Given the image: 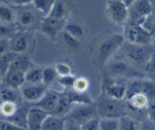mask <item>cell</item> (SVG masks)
Masks as SVG:
<instances>
[{
  "instance_id": "cell-1",
  "label": "cell",
  "mask_w": 155,
  "mask_h": 130,
  "mask_svg": "<svg viewBox=\"0 0 155 130\" xmlns=\"http://www.w3.org/2000/svg\"><path fill=\"white\" fill-rule=\"evenodd\" d=\"M95 106L98 116L100 117L120 118L128 115V108L126 101L111 98L104 92L98 98Z\"/></svg>"
},
{
  "instance_id": "cell-2",
  "label": "cell",
  "mask_w": 155,
  "mask_h": 130,
  "mask_svg": "<svg viewBox=\"0 0 155 130\" xmlns=\"http://www.w3.org/2000/svg\"><path fill=\"white\" fill-rule=\"evenodd\" d=\"M125 37L119 33L110 35L105 38L97 48V57L101 63H107L109 59L122 48Z\"/></svg>"
},
{
  "instance_id": "cell-3",
  "label": "cell",
  "mask_w": 155,
  "mask_h": 130,
  "mask_svg": "<svg viewBox=\"0 0 155 130\" xmlns=\"http://www.w3.org/2000/svg\"><path fill=\"white\" fill-rule=\"evenodd\" d=\"M122 48L126 57L136 64L145 65L154 51L151 45H139L126 40Z\"/></svg>"
},
{
  "instance_id": "cell-4",
  "label": "cell",
  "mask_w": 155,
  "mask_h": 130,
  "mask_svg": "<svg viewBox=\"0 0 155 130\" xmlns=\"http://www.w3.org/2000/svg\"><path fill=\"white\" fill-rule=\"evenodd\" d=\"M125 40L139 45H151L153 36L141 24L130 22L125 29Z\"/></svg>"
},
{
  "instance_id": "cell-5",
  "label": "cell",
  "mask_w": 155,
  "mask_h": 130,
  "mask_svg": "<svg viewBox=\"0 0 155 130\" xmlns=\"http://www.w3.org/2000/svg\"><path fill=\"white\" fill-rule=\"evenodd\" d=\"M106 11L109 20L117 25L126 24L130 17L129 7L123 0H108Z\"/></svg>"
},
{
  "instance_id": "cell-6",
  "label": "cell",
  "mask_w": 155,
  "mask_h": 130,
  "mask_svg": "<svg viewBox=\"0 0 155 130\" xmlns=\"http://www.w3.org/2000/svg\"><path fill=\"white\" fill-rule=\"evenodd\" d=\"M47 86L42 83H26L20 89V93L22 99L30 104L37 102L42 98L47 91Z\"/></svg>"
},
{
  "instance_id": "cell-7",
  "label": "cell",
  "mask_w": 155,
  "mask_h": 130,
  "mask_svg": "<svg viewBox=\"0 0 155 130\" xmlns=\"http://www.w3.org/2000/svg\"><path fill=\"white\" fill-rule=\"evenodd\" d=\"M130 22L141 24L154 10L150 0H136L129 7Z\"/></svg>"
},
{
  "instance_id": "cell-8",
  "label": "cell",
  "mask_w": 155,
  "mask_h": 130,
  "mask_svg": "<svg viewBox=\"0 0 155 130\" xmlns=\"http://www.w3.org/2000/svg\"><path fill=\"white\" fill-rule=\"evenodd\" d=\"M109 76L111 78L117 77H130L132 79L140 78L142 74L137 71L133 67L120 60L110 62L107 67Z\"/></svg>"
},
{
  "instance_id": "cell-9",
  "label": "cell",
  "mask_w": 155,
  "mask_h": 130,
  "mask_svg": "<svg viewBox=\"0 0 155 130\" xmlns=\"http://www.w3.org/2000/svg\"><path fill=\"white\" fill-rule=\"evenodd\" d=\"M77 105V107L71 109L67 116L77 122L80 126L89 119L98 116L95 104V105L93 104H79Z\"/></svg>"
},
{
  "instance_id": "cell-10",
  "label": "cell",
  "mask_w": 155,
  "mask_h": 130,
  "mask_svg": "<svg viewBox=\"0 0 155 130\" xmlns=\"http://www.w3.org/2000/svg\"><path fill=\"white\" fill-rule=\"evenodd\" d=\"M50 113L36 106L30 105L27 112V129L40 130L42 124Z\"/></svg>"
},
{
  "instance_id": "cell-11",
  "label": "cell",
  "mask_w": 155,
  "mask_h": 130,
  "mask_svg": "<svg viewBox=\"0 0 155 130\" xmlns=\"http://www.w3.org/2000/svg\"><path fill=\"white\" fill-rule=\"evenodd\" d=\"M66 20L58 19L51 17H44L40 22V28L45 34L54 39L58 33L66 25Z\"/></svg>"
},
{
  "instance_id": "cell-12",
  "label": "cell",
  "mask_w": 155,
  "mask_h": 130,
  "mask_svg": "<svg viewBox=\"0 0 155 130\" xmlns=\"http://www.w3.org/2000/svg\"><path fill=\"white\" fill-rule=\"evenodd\" d=\"M60 98L61 92H58L52 90H47L45 95L42 97V98L39 101H38L36 103H33L30 105L40 107V108L43 109L44 110L49 113L50 114H51L54 111L56 107H58Z\"/></svg>"
},
{
  "instance_id": "cell-13",
  "label": "cell",
  "mask_w": 155,
  "mask_h": 130,
  "mask_svg": "<svg viewBox=\"0 0 155 130\" xmlns=\"http://www.w3.org/2000/svg\"><path fill=\"white\" fill-rule=\"evenodd\" d=\"M36 24V16L34 12L29 9H23L16 14L15 24L19 31H26Z\"/></svg>"
},
{
  "instance_id": "cell-14",
  "label": "cell",
  "mask_w": 155,
  "mask_h": 130,
  "mask_svg": "<svg viewBox=\"0 0 155 130\" xmlns=\"http://www.w3.org/2000/svg\"><path fill=\"white\" fill-rule=\"evenodd\" d=\"M103 92L111 98L124 100L127 95V85L117 83L111 78H109L104 83Z\"/></svg>"
},
{
  "instance_id": "cell-15",
  "label": "cell",
  "mask_w": 155,
  "mask_h": 130,
  "mask_svg": "<svg viewBox=\"0 0 155 130\" xmlns=\"http://www.w3.org/2000/svg\"><path fill=\"white\" fill-rule=\"evenodd\" d=\"M25 72L17 70L9 69L5 75L2 78L3 84L13 89H21L25 83Z\"/></svg>"
},
{
  "instance_id": "cell-16",
  "label": "cell",
  "mask_w": 155,
  "mask_h": 130,
  "mask_svg": "<svg viewBox=\"0 0 155 130\" xmlns=\"http://www.w3.org/2000/svg\"><path fill=\"white\" fill-rule=\"evenodd\" d=\"M10 51L17 54H23L28 48L29 42L27 35L24 32L16 33L9 39Z\"/></svg>"
},
{
  "instance_id": "cell-17",
  "label": "cell",
  "mask_w": 155,
  "mask_h": 130,
  "mask_svg": "<svg viewBox=\"0 0 155 130\" xmlns=\"http://www.w3.org/2000/svg\"><path fill=\"white\" fill-rule=\"evenodd\" d=\"M67 116H57L49 114L42 124L43 130H63L65 129Z\"/></svg>"
},
{
  "instance_id": "cell-18",
  "label": "cell",
  "mask_w": 155,
  "mask_h": 130,
  "mask_svg": "<svg viewBox=\"0 0 155 130\" xmlns=\"http://www.w3.org/2000/svg\"><path fill=\"white\" fill-rule=\"evenodd\" d=\"M30 68H31V60L27 56L23 54H18L12 62L9 69L17 70L27 72ZM8 69V70H9Z\"/></svg>"
},
{
  "instance_id": "cell-19",
  "label": "cell",
  "mask_w": 155,
  "mask_h": 130,
  "mask_svg": "<svg viewBox=\"0 0 155 130\" xmlns=\"http://www.w3.org/2000/svg\"><path fill=\"white\" fill-rule=\"evenodd\" d=\"M67 15H68V8L65 5L64 2L61 0H56L48 16L58 19L66 20Z\"/></svg>"
},
{
  "instance_id": "cell-20",
  "label": "cell",
  "mask_w": 155,
  "mask_h": 130,
  "mask_svg": "<svg viewBox=\"0 0 155 130\" xmlns=\"http://www.w3.org/2000/svg\"><path fill=\"white\" fill-rule=\"evenodd\" d=\"M18 54L13 52L12 51H8L6 52L1 54L0 57V70H1V76L2 78L7 71L8 70L10 65L14 59Z\"/></svg>"
},
{
  "instance_id": "cell-21",
  "label": "cell",
  "mask_w": 155,
  "mask_h": 130,
  "mask_svg": "<svg viewBox=\"0 0 155 130\" xmlns=\"http://www.w3.org/2000/svg\"><path fill=\"white\" fill-rule=\"evenodd\" d=\"M56 0H33V5L42 18L48 16Z\"/></svg>"
},
{
  "instance_id": "cell-22",
  "label": "cell",
  "mask_w": 155,
  "mask_h": 130,
  "mask_svg": "<svg viewBox=\"0 0 155 130\" xmlns=\"http://www.w3.org/2000/svg\"><path fill=\"white\" fill-rule=\"evenodd\" d=\"M19 95L17 92V89L5 86L1 89L2 102H14L18 103Z\"/></svg>"
},
{
  "instance_id": "cell-23",
  "label": "cell",
  "mask_w": 155,
  "mask_h": 130,
  "mask_svg": "<svg viewBox=\"0 0 155 130\" xmlns=\"http://www.w3.org/2000/svg\"><path fill=\"white\" fill-rule=\"evenodd\" d=\"M0 19L2 23L4 24H15L16 15L7 5L2 4L0 7Z\"/></svg>"
},
{
  "instance_id": "cell-24",
  "label": "cell",
  "mask_w": 155,
  "mask_h": 130,
  "mask_svg": "<svg viewBox=\"0 0 155 130\" xmlns=\"http://www.w3.org/2000/svg\"><path fill=\"white\" fill-rule=\"evenodd\" d=\"M100 130L120 129V118L101 117L99 122Z\"/></svg>"
},
{
  "instance_id": "cell-25",
  "label": "cell",
  "mask_w": 155,
  "mask_h": 130,
  "mask_svg": "<svg viewBox=\"0 0 155 130\" xmlns=\"http://www.w3.org/2000/svg\"><path fill=\"white\" fill-rule=\"evenodd\" d=\"M140 125V122L136 120L130 115H126L120 117V129L122 130H133L139 128L137 127Z\"/></svg>"
},
{
  "instance_id": "cell-26",
  "label": "cell",
  "mask_w": 155,
  "mask_h": 130,
  "mask_svg": "<svg viewBox=\"0 0 155 130\" xmlns=\"http://www.w3.org/2000/svg\"><path fill=\"white\" fill-rule=\"evenodd\" d=\"M42 69L38 67H31L26 72V83H42Z\"/></svg>"
},
{
  "instance_id": "cell-27",
  "label": "cell",
  "mask_w": 155,
  "mask_h": 130,
  "mask_svg": "<svg viewBox=\"0 0 155 130\" xmlns=\"http://www.w3.org/2000/svg\"><path fill=\"white\" fill-rule=\"evenodd\" d=\"M58 76V75L55 67H47L42 69V83L45 86H49L56 80Z\"/></svg>"
},
{
  "instance_id": "cell-28",
  "label": "cell",
  "mask_w": 155,
  "mask_h": 130,
  "mask_svg": "<svg viewBox=\"0 0 155 130\" xmlns=\"http://www.w3.org/2000/svg\"><path fill=\"white\" fill-rule=\"evenodd\" d=\"M18 108V103L14 102H2L1 113L2 116L7 118L11 117L16 113Z\"/></svg>"
},
{
  "instance_id": "cell-29",
  "label": "cell",
  "mask_w": 155,
  "mask_h": 130,
  "mask_svg": "<svg viewBox=\"0 0 155 130\" xmlns=\"http://www.w3.org/2000/svg\"><path fill=\"white\" fill-rule=\"evenodd\" d=\"M64 28L65 31L77 39L83 36L84 34V30L83 27L75 23H67Z\"/></svg>"
},
{
  "instance_id": "cell-30",
  "label": "cell",
  "mask_w": 155,
  "mask_h": 130,
  "mask_svg": "<svg viewBox=\"0 0 155 130\" xmlns=\"http://www.w3.org/2000/svg\"><path fill=\"white\" fill-rule=\"evenodd\" d=\"M141 24L152 35L153 37L155 36V11H153L149 16L145 18Z\"/></svg>"
},
{
  "instance_id": "cell-31",
  "label": "cell",
  "mask_w": 155,
  "mask_h": 130,
  "mask_svg": "<svg viewBox=\"0 0 155 130\" xmlns=\"http://www.w3.org/2000/svg\"><path fill=\"white\" fill-rule=\"evenodd\" d=\"M77 79V78H76L74 76L69 74V75L63 76H59L58 82L61 86H62L65 89H73Z\"/></svg>"
},
{
  "instance_id": "cell-32",
  "label": "cell",
  "mask_w": 155,
  "mask_h": 130,
  "mask_svg": "<svg viewBox=\"0 0 155 130\" xmlns=\"http://www.w3.org/2000/svg\"><path fill=\"white\" fill-rule=\"evenodd\" d=\"M89 81L84 77H80L76 80L73 89L78 92H86L89 88Z\"/></svg>"
},
{
  "instance_id": "cell-33",
  "label": "cell",
  "mask_w": 155,
  "mask_h": 130,
  "mask_svg": "<svg viewBox=\"0 0 155 130\" xmlns=\"http://www.w3.org/2000/svg\"><path fill=\"white\" fill-rule=\"evenodd\" d=\"M99 118L95 117L92 118V119H89L86 121V122L81 125L80 126V129H85V130H97L99 129Z\"/></svg>"
},
{
  "instance_id": "cell-34",
  "label": "cell",
  "mask_w": 155,
  "mask_h": 130,
  "mask_svg": "<svg viewBox=\"0 0 155 130\" xmlns=\"http://www.w3.org/2000/svg\"><path fill=\"white\" fill-rule=\"evenodd\" d=\"M63 39L64 42H66L67 45H68V47H70V48H77L80 47V41L78 40V39L73 36L72 35L68 33V32L65 31L64 33Z\"/></svg>"
},
{
  "instance_id": "cell-35",
  "label": "cell",
  "mask_w": 155,
  "mask_h": 130,
  "mask_svg": "<svg viewBox=\"0 0 155 130\" xmlns=\"http://www.w3.org/2000/svg\"><path fill=\"white\" fill-rule=\"evenodd\" d=\"M55 70L59 76H63L71 74V67L68 63L65 62H60L55 65Z\"/></svg>"
},
{
  "instance_id": "cell-36",
  "label": "cell",
  "mask_w": 155,
  "mask_h": 130,
  "mask_svg": "<svg viewBox=\"0 0 155 130\" xmlns=\"http://www.w3.org/2000/svg\"><path fill=\"white\" fill-rule=\"evenodd\" d=\"M145 73L151 75H155V50L151 54V57L148 59L147 63L144 67Z\"/></svg>"
},
{
  "instance_id": "cell-37",
  "label": "cell",
  "mask_w": 155,
  "mask_h": 130,
  "mask_svg": "<svg viewBox=\"0 0 155 130\" xmlns=\"http://www.w3.org/2000/svg\"><path fill=\"white\" fill-rule=\"evenodd\" d=\"M0 126L1 130H21L24 129L22 127L19 126L18 125L15 124V122H11L7 119H2L0 121Z\"/></svg>"
},
{
  "instance_id": "cell-38",
  "label": "cell",
  "mask_w": 155,
  "mask_h": 130,
  "mask_svg": "<svg viewBox=\"0 0 155 130\" xmlns=\"http://www.w3.org/2000/svg\"><path fill=\"white\" fill-rule=\"evenodd\" d=\"M147 113H148V117L155 124V98L150 102Z\"/></svg>"
},
{
  "instance_id": "cell-39",
  "label": "cell",
  "mask_w": 155,
  "mask_h": 130,
  "mask_svg": "<svg viewBox=\"0 0 155 130\" xmlns=\"http://www.w3.org/2000/svg\"><path fill=\"white\" fill-rule=\"evenodd\" d=\"M33 0H11V2L17 6H27L30 3H33Z\"/></svg>"
},
{
  "instance_id": "cell-40",
  "label": "cell",
  "mask_w": 155,
  "mask_h": 130,
  "mask_svg": "<svg viewBox=\"0 0 155 130\" xmlns=\"http://www.w3.org/2000/svg\"><path fill=\"white\" fill-rule=\"evenodd\" d=\"M151 45H152L153 48H154V50H155V36H154V37H153L152 41H151Z\"/></svg>"
},
{
  "instance_id": "cell-41",
  "label": "cell",
  "mask_w": 155,
  "mask_h": 130,
  "mask_svg": "<svg viewBox=\"0 0 155 130\" xmlns=\"http://www.w3.org/2000/svg\"><path fill=\"white\" fill-rule=\"evenodd\" d=\"M151 2V5H152V7H153V10L154 11H155V0H150Z\"/></svg>"
}]
</instances>
